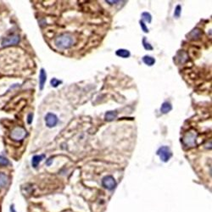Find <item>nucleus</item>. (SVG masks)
<instances>
[{
	"mask_svg": "<svg viewBox=\"0 0 212 212\" xmlns=\"http://www.w3.org/2000/svg\"><path fill=\"white\" fill-rule=\"evenodd\" d=\"M75 43V38L70 33H63L58 36L55 40V46L60 49H70Z\"/></svg>",
	"mask_w": 212,
	"mask_h": 212,
	"instance_id": "1",
	"label": "nucleus"
},
{
	"mask_svg": "<svg viewBox=\"0 0 212 212\" xmlns=\"http://www.w3.org/2000/svg\"><path fill=\"white\" fill-rule=\"evenodd\" d=\"M157 155L160 156V159L163 162H168L172 156V152L168 146H161V148L157 150Z\"/></svg>",
	"mask_w": 212,
	"mask_h": 212,
	"instance_id": "2",
	"label": "nucleus"
},
{
	"mask_svg": "<svg viewBox=\"0 0 212 212\" xmlns=\"http://www.w3.org/2000/svg\"><path fill=\"white\" fill-rule=\"evenodd\" d=\"M26 135V131L23 127H17L14 128L10 133V137L15 141H21Z\"/></svg>",
	"mask_w": 212,
	"mask_h": 212,
	"instance_id": "3",
	"label": "nucleus"
},
{
	"mask_svg": "<svg viewBox=\"0 0 212 212\" xmlns=\"http://www.w3.org/2000/svg\"><path fill=\"white\" fill-rule=\"evenodd\" d=\"M116 181L112 176H106L102 180V185L108 190H113L116 187Z\"/></svg>",
	"mask_w": 212,
	"mask_h": 212,
	"instance_id": "4",
	"label": "nucleus"
},
{
	"mask_svg": "<svg viewBox=\"0 0 212 212\" xmlns=\"http://www.w3.org/2000/svg\"><path fill=\"white\" fill-rule=\"evenodd\" d=\"M196 137H197V134L194 132H189L187 134L184 135L182 137V143L185 144L186 146H189V147H194L195 145V141H196Z\"/></svg>",
	"mask_w": 212,
	"mask_h": 212,
	"instance_id": "5",
	"label": "nucleus"
},
{
	"mask_svg": "<svg viewBox=\"0 0 212 212\" xmlns=\"http://www.w3.org/2000/svg\"><path fill=\"white\" fill-rule=\"evenodd\" d=\"M59 122V119L57 117V116L54 113H48L45 116V123L46 126L49 128L54 127Z\"/></svg>",
	"mask_w": 212,
	"mask_h": 212,
	"instance_id": "6",
	"label": "nucleus"
},
{
	"mask_svg": "<svg viewBox=\"0 0 212 212\" xmlns=\"http://www.w3.org/2000/svg\"><path fill=\"white\" fill-rule=\"evenodd\" d=\"M20 42V37L17 35L9 36L8 37H5L2 41V47H8L12 45H16Z\"/></svg>",
	"mask_w": 212,
	"mask_h": 212,
	"instance_id": "7",
	"label": "nucleus"
},
{
	"mask_svg": "<svg viewBox=\"0 0 212 212\" xmlns=\"http://www.w3.org/2000/svg\"><path fill=\"white\" fill-rule=\"evenodd\" d=\"M47 81V73L44 69L40 70V74H39V88L40 90H42L44 87V84Z\"/></svg>",
	"mask_w": 212,
	"mask_h": 212,
	"instance_id": "8",
	"label": "nucleus"
},
{
	"mask_svg": "<svg viewBox=\"0 0 212 212\" xmlns=\"http://www.w3.org/2000/svg\"><path fill=\"white\" fill-rule=\"evenodd\" d=\"M9 178L4 172H0V188H4L5 187L8 186Z\"/></svg>",
	"mask_w": 212,
	"mask_h": 212,
	"instance_id": "9",
	"label": "nucleus"
},
{
	"mask_svg": "<svg viewBox=\"0 0 212 212\" xmlns=\"http://www.w3.org/2000/svg\"><path fill=\"white\" fill-rule=\"evenodd\" d=\"M45 155L44 154H40V155H34L32 160V165L34 168H37L38 166V165L40 164V162L44 159Z\"/></svg>",
	"mask_w": 212,
	"mask_h": 212,
	"instance_id": "10",
	"label": "nucleus"
},
{
	"mask_svg": "<svg viewBox=\"0 0 212 212\" xmlns=\"http://www.w3.org/2000/svg\"><path fill=\"white\" fill-rule=\"evenodd\" d=\"M172 110V105L169 102H164L161 106V112L162 114H167Z\"/></svg>",
	"mask_w": 212,
	"mask_h": 212,
	"instance_id": "11",
	"label": "nucleus"
},
{
	"mask_svg": "<svg viewBox=\"0 0 212 212\" xmlns=\"http://www.w3.org/2000/svg\"><path fill=\"white\" fill-rule=\"evenodd\" d=\"M117 116H118V113L116 111H108L105 113L104 119L106 121H112L115 119L117 118Z\"/></svg>",
	"mask_w": 212,
	"mask_h": 212,
	"instance_id": "12",
	"label": "nucleus"
},
{
	"mask_svg": "<svg viewBox=\"0 0 212 212\" xmlns=\"http://www.w3.org/2000/svg\"><path fill=\"white\" fill-rule=\"evenodd\" d=\"M201 35H202L201 30H199V29H198V28L194 29V30L189 33L190 38L193 39V40H198V39H199L200 37H201Z\"/></svg>",
	"mask_w": 212,
	"mask_h": 212,
	"instance_id": "13",
	"label": "nucleus"
},
{
	"mask_svg": "<svg viewBox=\"0 0 212 212\" xmlns=\"http://www.w3.org/2000/svg\"><path fill=\"white\" fill-rule=\"evenodd\" d=\"M116 54L120 57V58H124V59H127V58H129L130 55H131V53L130 51L127 50V49H118V50L116 52Z\"/></svg>",
	"mask_w": 212,
	"mask_h": 212,
	"instance_id": "14",
	"label": "nucleus"
},
{
	"mask_svg": "<svg viewBox=\"0 0 212 212\" xmlns=\"http://www.w3.org/2000/svg\"><path fill=\"white\" fill-rule=\"evenodd\" d=\"M143 61L145 65H147L149 66H152L155 63V59L149 55H144L143 57Z\"/></svg>",
	"mask_w": 212,
	"mask_h": 212,
	"instance_id": "15",
	"label": "nucleus"
},
{
	"mask_svg": "<svg viewBox=\"0 0 212 212\" xmlns=\"http://www.w3.org/2000/svg\"><path fill=\"white\" fill-rule=\"evenodd\" d=\"M142 18H143V21H146L148 23H151L152 21V16L149 12H144L142 14Z\"/></svg>",
	"mask_w": 212,
	"mask_h": 212,
	"instance_id": "16",
	"label": "nucleus"
},
{
	"mask_svg": "<svg viewBox=\"0 0 212 212\" xmlns=\"http://www.w3.org/2000/svg\"><path fill=\"white\" fill-rule=\"evenodd\" d=\"M62 83V81H60V80H58L57 78H53V79H51L50 81V84L52 87H57L59 85H60Z\"/></svg>",
	"mask_w": 212,
	"mask_h": 212,
	"instance_id": "17",
	"label": "nucleus"
},
{
	"mask_svg": "<svg viewBox=\"0 0 212 212\" xmlns=\"http://www.w3.org/2000/svg\"><path fill=\"white\" fill-rule=\"evenodd\" d=\"M8 164H9V161H8V159L0 155V166H8Z\"/></svg>",
	"mask_w": 212,
	"mask_h": 212,
	"instance_id": "18",
	"label": "nucleus"
},
{
	"mask_svg": "<svg viewBox=\"0 0 212 212\" xmlns=\"http://www.w3.org/2000/svg\"><path fill=\"white\" fill-rule=\"evenodd\" d=\"M143 45H144V48L146 50H153V47L149 42H146L145 37H144V39H143Z\"/></svg>",
	"mask_w": 212,
	"mask_h": 212,
	"instance_id": "19",
	"label": "nucleus"
},
{
	"mask_svg": "<svg viewBox=\"0 0 212 212\" xmlns=\"http://www.w3.org/2000/svg\"><path fill=\"white\" fill-rule=\"evenodd\" d=\"M181 12H182V7L180 5H177L176 8H175V12H174V16L176 18H179L180 15H181Z\"/></svg>",
	"mask_w": 212,
	"mask_h": 212,
	"instance_id": "20",
	"label": "nucleus"
},
{
	"mask_svg": "<svg viewBox=\"0 0 212 212\" xmlns=\"http://www.w3.org/2000/svg\"><path fill=\"white\" fill-rule=\"evenodd\" d=\"M139 24H140V26H141L142 30L144 31V32L148 33V32H149V28L147 27V25H145V23H144L143 20H140V21H139Z\"/></svg>",
	"mask_w": 212,
	"mask_h": 212,
	"instance_id": "21",
	"label": "nucleus"
},
{
	"mask_svg": "<svg viewBox=\"0 0 212 212\" xmlns=\"http://www.w3.org/2000/svg\"><path fill=\"white\" fill-rule=\"evenodd\" d=\"M32 120H33V114L32 113H30L28 115V116H27V123L28 124H32Z\"/></svg>",
	"mask_w": 212,
	"mask_h": 212,
	"instance_id": "22",
	"label": "nucleus"
},
{
	"mask_svg": "<svg viewBox=\"0 0 212 212\" xmlns=\"http://www.w3.org/2000/svg\"><path fill=\"white\" fill-rule=\"evenodd\" d=\"M106 3H109L110 4H116L117 3H120V1H110V0H106Z\"/></svg>",
	"mask_w": 212,
	"mask_h": 212,
	"instance_id": "23",
	"label": "nucleus"
},
{
	"mask_svg": "<svg viewBox=\"0 0 212 212\" xmlns=\"http://www.w3.org/2000/svg\"><path fill=\"white\" fill-rule=\"evenodd\" d=\"M52 162H53V160H52V158H50V159H49L48 161H46V164H47V166H50L51 164H52Z\"/></svg>",
	"mask_w": 212,
	"mask_h": 212,
	"instance_id": "24",
	"label": "nucleus"
}]
</instances>
